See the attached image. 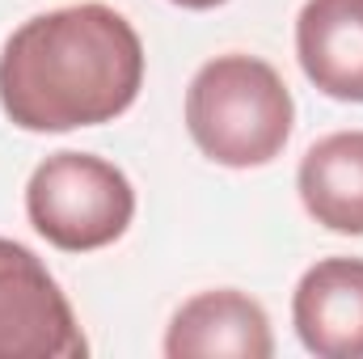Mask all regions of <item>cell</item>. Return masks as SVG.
Listing matches in <instances>:
<instances>
[{
	"instance_id": "cell-4",
	"label": "cell",
	"mask_w": 363,
	"mask_h": 359,
	"mask_svg": "<svg viewBox=\"0 0 363 359\" xmlns=\"http://www.w3.org/2000/svg\"><path fill=\"white\" fill-rule=\"evenodd\" d=\"M89 351L68 296L34 250L0 237V359H81Z\"/></svg>"
},
{
	"instance_id": "cell-6",
	"label": "cell",
	"mask_w": 363,
	"mask_h": 359,
	"mask_svg": "<svg viewBox=\"0 0 363 359\" xmlns=\"http://www.w3.org/2000/svg\"><path fill=\"white\" fill-rule=\"evenodd\" d=\"M271 317L258 300L245 292L220 287L199 292L186 300L165 334V355L194 359V355H237V359H271Z\"/></svg>"
},
{
	"instance_id": "cell-2",
	"label": "cell",
	"mask_w": 363,
	"mask_h": 359,
	"mask_svg": "<svg viewBox=\"0 0 363 359\" xmlns=\"http://www.w3.org/2000/svg\"><path fill=\"white\" fill-rule=\"evenodd\" d=\"M296 101L267 60L216 55L186 89V127L203 157L228 170H254L291 140Z\"/></svg>"
},
{
	"instance_id": "cell-7",
	"label": "cell",
	"mask_w": 363,
	"mask_h": 359,
	"mask_svg": "<svg viewBox=\"0 0 363 359\" xmlns=\"http://www.w3.org/2000/svg\"><path fill=\"white\" fill-rule=\"evenodd\" d=\"M304 77L338 101H363V0H308L296 17Z\"/></svg>"
},
{
	"instance_id": "cell-3",
	"label": "cell",
	"mask_w": 363,
	"mask_h": 359,
	"mask_svg": "<svg viewBox=\"0 0 363 359\" xmlns=\"http://www.w3.org/2000/svg\"><path fill=\"white\" fill-rule=\"evenodd\" d=\"M26 211L38 237H47L55 250L85 254L127 233L135 190L118 165L93 153H55L30 174Z\"/></svg>"
},
{
	"instance_id": "cell-9",
	"label": "cell",
	"mask_w": 363,
	"mask_h": 359,
	"mask_svg": "<svg viewBox=\"0 0 363 359\" xmlns=\"http://www.w3.org/2000/svg\"><path fill=\"white\" fill-rule=\"evenodd\" d=\"M182 9H216V4H224V0H174Z\"/></svg>"
},
{
	"instance_id": "cell-5",
	"label": "cell",
	"mask_w": 363,
	"mask_h": 359,
	"mask_svg": "<svg viewBox=\"0 0 363 359\" xmlns=\"http://www.w3.org/2000/svg\"><path fill=\"white\" fill-rule=\"evenodd\" d=\"M291 321L317 359H363V258H325L304 270Z\"/></svg>"
},
{
	"instance_id": "cell-8",
	"label": "cell",
	"mask_w": 363,
	"mask_h": 359,
	"mask_svg": "<svg viewBox=\"0 0 363 359\" xmlns=\"http://www.w3.org/2000/svg\"><path fill=\"white\" fill-rule=\"evenodd\" d=\"M300 199L330 233L363 237V131H334L300 161Z\"/></svg>"
},
{
	"instance_id": "cell-1",
	"label": "cell",
	"mask_w": 363,
	"mask_h": 359,
	"mask_svg": "<svg viewBox=\"0 0 363 359\" xmlns=\"http://www.w3.org/2000/svg\"><path fill=\"white\" fill-rule=\"evenodd\" d=\"M144 85V43L110 4H68L17 26L0 51V106L21 131L118 118Z\"/></svg>"
}]
</instances>
